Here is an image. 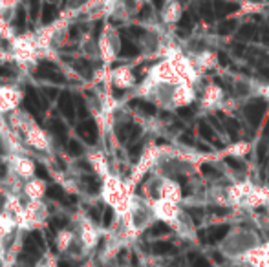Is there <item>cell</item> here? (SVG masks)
I'll return each mask as SVG.
<instances>
[{
	"instance_id": "9a60e30c",
	"label": "cell",
	"mask_w": 269,
	"mask_h": 267,
	"mask_svg": "<svg viewBox=\"0 0 269 267\" xmlns=\"http://www.w3.org/2000/svg\"><path fill=\"white\" fill-rule=\"evenodd\" d=\"M15 229H19L15 218L10 216L6 210H0V238H4L6 240V238H8V236H10Z\"/></svg>"
},
{
	"instance_id": "e575fe53",
	"label": "cell",
	"mask_w": 269,
	"mask_h": 267,
	"mask_svg": "<svg viewBox=\"0 0 269 267\" xmlns=\"http://www.w3.org/2000/svg\"><path fill=\"white\" fill-rule=\"evenodd\" d=\"M181 143H187V144H194V139H192V138H189V136H183V138H181Z\"/></svg>"
},
{
	"instance_id": "74e56055",
	"label": "cell",
	"mask_w": 269,
	"mask_h": 267,
	"mask_svg": "<svg viewBox=\"0 0 269 267\" xmlns=\"http://www.w3.org/2000/svg\"><path fill=\"white\" fill-rule=\"evenodd\" d=\"M154 2H156V6H158V8H163V2H165V0H154Z\"/></svg>"
},
{
	"instance_id": "d6986e66",
	"label": "cell",
	"mask_w": 269,
	"mask_h": 267,
	"mask_svg": "<svg viewBox=\"0 0 269 267\" xmlns=\"http://www.w3.org/2000/svg\"><path fill=\"white\" fill-rule=\"evenodd\" d=\"M222 124L225 126L227 134H229L232 139L240 138V124H238V121H234V119H231V118H223V123Z\"/></svg>"
},
{
	"instance_id": "e0dca14e",
	"label": "cell",
	"mask_w": 269,
	"mask_h": 267,
	"mask_svg": "<svg viewBox=\"0 0 269 267\" xmlns=\"http://www.w3.org/2000/svg\"><path fill=\"white\" fill-rule=\"evenodd\" d=\"M212 4H214V13H216L218 16L231 15V13L238 11V8H240L236 2H223V0H214Z\"/></svg>"
},
{
	"instance_id": "cb8c5ba5",
	"label": "cell",
	"mask_w": 269,
	"mask_h": 267,
	"mask_svg": "<svg viewBox=\"0 0 269 267\" xmlns=\"http://www.w3.org/2000/svg\"><path fill=\"white\" fill-rule=\"evenodd\" d=\"M35 267H57V258H55V254H52V252H46L43 256V260H39V262L35 264Z\"/></svg>"
},
{
	"instance_id": "6da1fadb",
	"label": "cell",
	"mask_w": 269,
	"mask_h": 267,
	"mask_svg": "<svg viewBox=\"0 0 269 267\" xmlns=\"http://www.w3.org/2000/svg\"><path fill=\"white\" fill-rule=\"evenodd\" d=\"M10 44H11V48H10L11 57H13V60H15L22 70L35 68L39 59L43 57V52L39 48L35 33L17 35Z\"/></svg>"
},
{
	"instance_id": "4dcf8cb0",
	"label": "cell",
	"mask_w": 269,
	"mask_h": 267,
	"mask_svg": "<svg viewBox=\"0 0 269 267\" xmlns=\"http://www.w3.org/2000/svg\"><path fill=\"white\" fill-rule=\"evenodd\" d=\"M178 114H179V116H181V118H190V116L194 114V110H192V108L183 106V108H179V110H178Z\"/></svg>"
},
{
	"instance_id": "f546056e",
	"label": "cell",
	"mask_w": 269,
	"mask_h": 267,
	"mask_svg": "<svg viewBox=\"0 0 269 267\" xmlns=\"http://www.w3.org/2000/svg\"><path fill=\"white\" fill-rule=\"evenodd\" d=\"M258 70H260V75H262L264 79H267V80H269V59L265 60L264 64H260V66H258Z\"/></svg>"
},
{
	"instance_id": "f1b7e54d",
	"label": "cell",
	"mask_w": 269,
	"mask_h": 267,
	"mask_svg": "<svg viewBox=\"0 0 269 267\" xmlns=\"http://www.w3.org/2000/svg\"><path fill=\"white\" fill-rule=\"evenodd\" d=\"M256 152H258V160L264 161L265 160V152H267V143H265V141H260Z\"/></svg>"
},
{
	"instance_id": "4316f807",
	"label": "cell",
	"mask_w": 269,
	"mask_h": 267,
	"mask_svg": "<svg viewBox=\"0 0 269 267\" xmlns=\"http://www.w3.org/2000/svg\"><path fill=\"white\" fill-rule=\"evenodd\" d=\"M189 214H190V218L194 220V224H200L201 216H203V210H201L200 207H194V208H189Z\"/></svg>"
},
{
	"instance_id": "836d02e7",
	"label": "cell",
	"mask_w": 269,
	"mask_h": 267,
	"mask_svg": "<svg viewBox=\"0 0 269 267\" xmlns=\"http://www.w3.org/2000/svg\"><path fill=\"white\" fill-rule=\"evenodd\" d=\"M262 40L269 46V28H265L264 32H262Z\"/></svg>"
},
{
	"instance_id": "d4e9b609",
	"label": "cell",
	"mask_w": 269,
	"mask_h": 267,
	"mask_svg": "<svg viewBox=\"0 0 269 267\" xmlns=\"http://www.w3.org/2000/svg\"><path fill=\"white\" fill-rule=\"evenodd\" d=\"M194 20H196V18L190 15V13H185V15L179 18V28H183V33L189 32L190 28L194 26Z\"/></svg>"
},
{
	"instance_id": "52a82bcc",
	"label": "cell",
	"mask_w": 269,
	"mask_h": 267,
	"mask_svg": "<svg viewBox=\"0 0 269 267\" xmlns=\"http://www.w3.org/2000/svg\"><path fill=\"white\" fill-rule=\"evenodd\" d=\"M77 227H79L77 229V240H79L81 247L83 249H94L97 246V240H99L95 225L88 218H81L77 222Z\"/></svg>"
},
{
	"instance_id": "3957f363",
	"label": "cell",
	"mask_w": 269,
	"mask_h": 267,
	"mask_svg": "<svg viewBox=\"0 0 269 267\" xmlns=\"http://www.w3.org/2000/svg\"><path fill=\"white\" fill-rule=\"evenodd\" d=\"M48 216H50V210H48V205L44 203V200H41V202H30L28 200L24 203L22 229H37V227H43L46 224Z\"/></svg>"
},
{
	"instance_id": "83f0119b",
	"label": "cell",
	"mask_w": 269,
	"mask_h": 267,
	"mask_svg": "<svg viewBox=\"0 0 269 267\" xmlns=\"http://www.w3.org/2000/svg\"><path fill=\"white\" fill-rule=\"evenodd\" d=\"M227 163H229V166H232V168H236V170H243L245 168V165H243L242 161L236 160V158H227Z\"/></svg>"
},
{
	"instance_id": "44dd1931",
	"label": "cell",
	"mask_w": 269,
	"mask_h": 267,
	"mask_svg": "<svg viewBox=\"0 0 269 267\" xmlns=\"http://www.w3.org/2000/svg\"><path fill=\"white\" fill-rule=\"evenodd\" d=\"M189 262L192 267H209V260L200 252H189Z\"/></svg>"
},
{
	"instance_id": "d590c367",
	"label": "cell",
	"mask_w": 269,
	"mask_h": 267,
	"mask_svg": "<svg viewBox=\"0 0 269 267\" xmlns=\"http://www.w3.org/2000/svg\"><path fill=\"white\" fill-rule=\"evenodd\" d=\"M220 62H222V64H229V59H227L225 54H220Z\"/></svg>"
},
{
	"instance_id": "7402d4cb",
	"label": "cell",
	"mask_w": 269,
	"mask_h": 267,
	"mask_svg": "<svg viewBox=\"0 0 269 267\" xmlns=\"http://www.w3.org/2000/svg\"><path fill=\"white\" fill-rule=\"evenodd\" d=\"M214 4H211L209 0H205V2H201V6H200V13H201V16L205 18V20H212L214 18V8H212Z\"/></svg>"
},
{
	"instance_id": "f35d334b",
	"label": "cell",
	"mask_w": 269,
	"mask_h": 267,
	"mask_svg": "<svg viewBox=\"0 0 269 267\" xmlns=\"http://www.w3.org/2000/svg\"><path fill=\"white\" fill-rule=\"evenodd\" d=\"M214 258H216V262H223V256H222V254H214Z\"/></svg>"
},
{
	"instance_id": "9c48e42d",
	"label": "cell",
	"mask_w": 269,
	"mask_h": 267,
	"mask_svg": "<svg viewBox=\"0 0 269 267\" xmlns=\"http://www.w3.org/2000/svg\"><path fill=\"white\" fill-rule=\"evenodd\" d=\"M108 32H110V30H105V32L101 33L99 44H97L101 59L105 60V62H112L114 57H116V54L119 52V40H117V38L114 40V37H112Z\"/></svg>"
},
{
	"instance_id": "8992f818",
	"label": "cell",
	"mask_w": 269,
	"mask_h": 267,
	"mask_svg": "<svg viewBox=\"0 0 269 267\" xmlns=\"http://www.w3.org/2000/svg\"><path fill=\"white\" fill-rule=\"evenodd\" d=\"M10 168H11V174H13V176H17L19 180H24V182L35 178V170H37L32 158L22 156V154L10 156Z\"/></svg>"
},
{
	"instance_id": "277c9868",
	"label": "cell",
	"mask_w": 269,
	"mask_h": 267,
	"mask_svg": "<svg viewBox=\"0 0 269 267\" xmlns=\"http://www.w3.org/2000/svg\"><path fill=\"white\" fill-rule=\"evenodd\" d=\"M22 99H24L22 90L10 84L0 86V116H6V114L19 110L22 104Z\"/></svg>"
},
{
	"instance_id": "7a4b0ae2",
	"label": "cell",
	"mask_w": 269,
	"mask_h": 267,
	"mask_svg": "<svg viewBox=\"0 0 269 267\" xmlns=\"http://www.w3.org/2000/svg\"><path fill=\"white\" fill-rule=\"evenodd\" d=\"M101 196H103V200H105L117 214H123L128 208V194L125 192L123 183L119 182L116 176H112V174L103 178V183H101Z\"/></svg>"
},
{
	"instance_id": "d6a6232c",
	"label": "cell",
	"mask_w": 269,
	"mask_h": 267,
	"mask_svg": "<svg viewBox=\"0 0 269 267\" xmlns=\"http://www.w3.org/2000/svg\"><path fill=\"white\" fill-rule=\"evenodd\" d=\"M245 48H243V44H234V54L236 55H243Z\"/></svg>"
},
{
	"instance_id": "ac0fdd59",
	"label": "cell",
	"mask_w": 269,
	"mask_h": 267,
	"mask_svg": "<svg viewBox=\"0 0 269 267\" xmlns=\"http://www.w3.org/2000/svg\"><path fill=\"white\" fill-rule=\"evenodd\" d=\"M198 132H200V136L203 139H207V141H211V143H216L220 144L216 141V134H214V130H212V126L207 121H200V124H198Z\"/></svg>"
},
{
	"instance_id": "ba28073f",
	"label": "cell",
	"mask_w": 269,
	"mask_h": 267,
	"mask_svg": "<svg viewBox=\"0 0 269 267\" xmlns=\"http://www.w3.org/2000/svg\"><path fill=\"white\" fill-rule=\"evenodd\" d=\"M46 192H48V183L43 178H32V180L24 182V185H22V194L30 202H41V200L46 198Z\"/></svg>"
},
{
	"instance_id": "2e32d148",
	"label": "cell",
	"mask_w": 269,
	"mask_h": 267,
	"mask_svg": "<svg viewBox=\"0 0 269 267\" xmlns=\"http://www.w3.org/2000/svg\"><path fill=\"white\" fill-rule=\"evenodd\" d=\"M207 236V244H216V242H222L227 234H229V225H214V227H209V230H205Z\"/></svg>"
},
{
	"instance_id": "4fadbf2b",
	"label": "cell",
	"mask_w": 269,
	"mask_h": 267,
	"mask_svg": "<svg viewBox=\"0 0 269 267\" xmlns=\"http://www.w3.org/2000/svg\"><path fill=\"white\" fill-rule=\"evenodd\" d=\"M136 80V75L127 68V66H117L114 70V84L119 88V90H127L128 86L134 84Z\"/></svg>"
},
{
	"instance_id": "30bf717a",
	"label": "cell",
	"mask_w": 269,
	"mask_h": 267,
	"mask_svg": "<svg viewBox=\"0 0 269 267\" xmlns=\"http://www.w3.org/2000/svg\"><path fill=\"white\" fill-rule=\"evenodd\" d=\"M2 210H6L10 216H13L17 225H19V229H22V222H24V203H22V200L19 198L15 192H10L6 196Z\"/></svg>"
},
{
	"instance_id": "484cf974",
	"label": "cell",
	"mask_w": 269,
	"mask_h": 267,
	"mask_svg": "<svg viewBox=\"0 0 269 267\" xmlns=\"http://www.w3.org/2000/svg\"><path fill=\"white\" fill-rule=\"evenodd\" d=\"M154 251L156 252H174V247L170 246V244H165V242H159L154 246Z\"/></svg>"
},
{
	"instance_id": "8d00e7d4",
	"label": "cell",
	"mask_w": 269,
	"mask_h": 267,
	"mask_svg": "<svg viewBox=\"0 0 269 267\" xmlns=\"http://www.w3.org/2000/svg\"><path fill=\"white\" fill-rule=\"evenodd\" d=\"M264 136L269 138V119H267V124H265V128H264Z\"/></svg>"
},
{
	"instance_id": "ffe728a7",
	"label": "cell",
	"mask_w": 269,
	"mask_h": 267,
	"mask_svg": "<svg viewBox=\"0 0 269 267\" xmlns=\"http://www.w3.org/2000/svg\"><path fill=\"white\" fill-rule=\"evenodd\" d=\"M238 37L240 38H256L258 37V30L254 24H243L238 32Z\"/></svg>"
},
{
	"instance_id": "603a6c76",
	"label": "cell",
	"mask_w": 269,
	"mask_h": 267,
	"mask_svg": "<svg viewBox=\"0 0 269 267\" xmlns=\"http://www.w3.org/2000/svg\"><path fill=\"white\" fill-rule=\"evenodd\" d=\"M236 26H238V22L234 20V18H229V20H223L222 24H220L218 32L222 33V35H229V33H232L236 30Z\"/></svg>"
},
{
	"instance_id": "7c38bea8",
	"label": "cell",
	"mask_w": 269,
	"mask_h": 267,
	"mask_svg": "<svg viewBox=\"0 0 269 267\" xmlns=\"http://www.w3.org/2000/svg\"><path fill=\"white\" fill-rule=\"evenodd\" d=\"M88 163H90V166H92V170H94L95 174H99L101 180L110 174V172H108V165H106L105 156H103V152H99V150H92V152H88Z\"/></svg>"
},
{
	"instance_id": "8fae6325",
	"label": "cell",
	"mask_w": 269,
	"mask_h": 267,
	"mask_svg": "<svg viewBox=\"0 0 269 267\" xmlns=\"http://www.w3.org/2000/svg\"><path fill=\"white\" fill-rule=\"evenodd\" d=\"M265 108H267V102L262 97H256V99L247 102V106L243 108V114H245V119L249 121L251 126H258L262 118H264Z\"/></svg>"
},
{
	"instance_id": "1f68e13d",
	"label": "cell",
	"mask_w": 269,
	"mask_h": 267,
	"mask_svg": "<svg viewBox=\"0 0 269 267\" xmlns=\"http://www.w3.org/2000/svg\"><path fill=\"white\" fill-rule=\"evenodd\" d=\"M201 172H203V174H212V176H218V172L214 170L211 165H201Z\"/></svg>"
},
{
	"instance_id": "5b68a950",
	"label": "cell",
	"mask_w": 269,
	"mask_h": 267,
	"mask_svg": "<svg viewBox=\"0 0 269 267\" xmlns=\"http://www.w3.org/2000/svg\"><path fill=\"white\" fill-rule=\"evenodd\" d=\"M24 134V143L28 146H32L33 150H39V152H48L52 143H50V138H48V134L44 132L41 126H39L35 121L32 124H28L26 128L22 130Z\"/></svg>"
},
{
	"instance_id": "5bb4252c",
	"label": "cell",
	"mask_w": 269,
	"mask_h": 267,
	"mask_svg": "<svg viewBox=\"0 0 269 267\" xmlns=\"http://www.w3.org/2000/svg\"><path fill=\"white\" fill-rule=\"evenodd\" d=\"M75 240H77V234H75L72 229H61L55 236V249L59 252H68L70 247L74 246Z\"/></svg>"
}]
</instances>
